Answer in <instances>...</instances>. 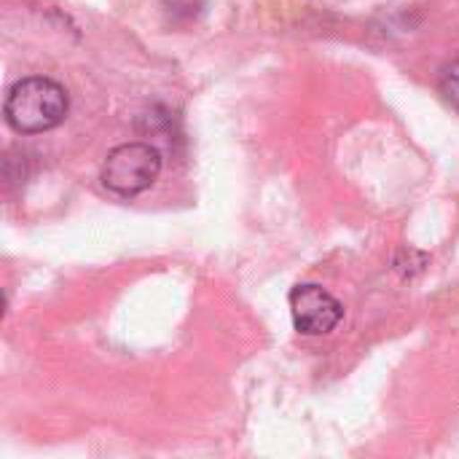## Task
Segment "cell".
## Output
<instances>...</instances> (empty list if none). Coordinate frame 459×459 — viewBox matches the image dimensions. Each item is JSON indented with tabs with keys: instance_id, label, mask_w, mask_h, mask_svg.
<instances>
[{
	"instance_id": "3957f363",
	"label": "cell",
	"mask_w": 459,
	"mask_h": 459,
	"mask_svg": "<svg viewBox=\"0 0 459 459\" xmlns=\"http://www.w3.org/2000/svg\"><path fill=\"white\" fill-rule=\"evenodd\" d=\"M290 315L299 333L325 336L342 323L344 307L320 285H296L290 290Z\"/></svg>"
},
{
	"instance_id": "6da1fadb",
	"label": "cell",
	"mask_w": 459,
	"mask_h": 459,
	"mask_svg": "<svg viewBox=\"0 0 459 459\" xmlns=\"http://www.w3.org/2000/svg\"><path fill=\"white\" fill-rule=\"evenodd\" d=\"M70 110V97L62 83L30 75L16 81L5 94V121L19 134H40L56 129Z\"/></svg>"
},
{
	"instance_id": "277c9868",
	"label": "cell",
	"mask_w": 459,
	"mask_h": 459,
	"mask_svg": "<svg viewBox=\"0 0 459 459\" xmlns=\"http://www.w3.org/2000/svg\"><path fill=\"white\" fill-rule=\"evenodd\" d=\"M441 91L459 110V59L444 67V73H441Z\"/></svg>"
},
{
	"instance_id": "7a4b0ae2",
	"label": "cell",
	"mask_w": 459,
	"mask_h": 459,
	"mask_svg": "<svg viewBox=\"0 0 459 459\" xmlns=\"http://www.w3.org/2000/svg\"><path fill=\"white\" fill-rule=\"evenodd\" d=\"M161 172V153L151 143H124L113 148L102 164V183L108 191L129 199L148 191Z\"/></svg>"
}]
</instances>
